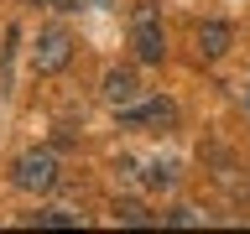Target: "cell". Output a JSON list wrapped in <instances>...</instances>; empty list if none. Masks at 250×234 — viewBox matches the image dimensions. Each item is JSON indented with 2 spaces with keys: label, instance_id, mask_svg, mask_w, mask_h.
Returning a JSON list of instances; mask_svg holds the SVG:
<instances>
[{
  "label": "cell",
  "instance_id": "cell-1",
  "mask_svg": "<svg viewBox=\"0 0 250 234\" xmlns=\"http://www.w3.org/2000/svg\"><path fill=\"white\" fill-rule=\"evenodd\" d=\"M11 182L21 187V193H52V187H58V156L47 151H21L11 161Z\"/></svg>",
  "mask_w": 250,
  "mask_h": 234
},
{
  "label": "cell",
  "instance_id": "cell-2",
  "mask_svg": "<svg viewBox=\"0 0 250 234\" xmlns=\"http://www.w3.org/2000/svg\"><path fill=\"white\" fill-rule=\"evenodd\" d=\"M130 47H136L141 62H162L167 58V31H162V16H156L151 0L136 5V21H130Z\"/></svg>",
  "mask_w": 250,
  "mask_h": 234
},
{
  "label": "cell",
  "instance_id": "cell-3",
  "mask_svg": "<svg viewBox=\"0 0 250 234\" xmlns=\"http://www.w3.org/2000/svg\"><path fill=\"white\" fill-rule=\"evenodd\" d=\"M68 58H73V31L68 26L37 31V47H31V68H37V73H62Z\"/></svg>",
  "mask_w": 250,
  "mask_h": 234
},
{
  "label": "cell",
  "instance_id": "cell-4",
  "mask_svg": "<svg viewBox=\"0 0 250 234\" xmlns=\"http://www.w3.org/2000/svg\"><path fill=\"white\" fill-rule=\"evenodd\" d=\"M193 42H198V58H224L229 52V42H234V31H229V21H198V31H193Z\"/></svg>",
  "mask_w": 250,
  "mask_h": 234
},
{
  "label": "cell",
  "instance_id": "cell-5",
  "mask_svg": "<svg viewBox=\"0 0 250 234\" xmlns=\"http://www.w3.org/2000/svg\"><path fill=\"white\" fill-rule=\"evenodd\" d=\"M99 89H104V99H109L115 109H125V104H136V99H141V78L130 73V68H109Z\"/></svg>",
  "mask_w": 250,
  "mask_h": 234
},
{
  "label": "cell",
  "instance_id": "cell-6",
  "mask_svg": "<svg viewBox=\"0 0 250 234\" xmlns=\"http://www.w3.org/2000/svg\"><path fill=\"white\" fill-rule=\"evenodd\" d=\"M115 224H130V229H141V224H151V214H146V203H136V198H115Z\"/></svg>",
  "mask_w": 250,
  "mask_h": 234
},
{
  "label": "cell",
  "instance_id": "cell-7",
  "mask_svg": "<svg viewBox=\"0 0 250 234\" xmlns=\"http://www.w3.org/2000/svg\"><path fill=\"white\" fill-rule=\"evenodd\" d=\"M31 224H42V229H73L78 214L73 208H42V214H31Z\"/></svg>",
  "mask_w": 250,
  "mask_h": 234
},
{
  "label": "cell",
  "instance_id": "cell-8",
  "mask_svg": "<svg viewBox=\"0 0 250 234\" xmlns=\"http://www.w3.org/2000/svg\"><path fill=\"white\" fill-rule=\"evenodd\" d=\"M172 182H177V167H172V161H151V167H146V187H151V193H167Z\"/></svg>",
  "mask_w": 250,
  "mask_h": 234
},
{
  "label": "cell",
  "instance_id": "cell-9",
  "mask_svg": "<svg viewBox=\"0 0 250 234\" xmlns=\"http://www.w3.org/2000/svg\"><path fill=\"white\" fill-rule=\"evenodd\" d=\"M167 224H177V229H188V224H198V214L193 208H172V214H162Z\"/></svg>",
  "mask_w": 250,
  "mask_h": 234
},
{
  "label": "cell",
  "instance_id": "cell-10",
  "mask_svg": "<svg viewBox=\"0 0 250 234\" xmlns=\"http://www.w3.org/2000/svg\"><path fill=\"white\" fill-rule=\"evenodd\" d=\"M52 5H58V11H78V5H83V0H52Z\"/></svg>",
  "mask_w": 250,
  "mask_h": 234
},
{
  "label": "cell",
  "instance_id": "cell-11",
  "mask_svg": "<svg viewBox=\"0 0 250 234\" xmlns=\"http://www.w3.org/2000/svg\"><path fill=\"white\" fill-rule=\"evenodd\" d=\"M245 104H250V94H245Z\"/></svg>",
  "mask_w": 250,
  "mask_h": 234
}]
</instances>
